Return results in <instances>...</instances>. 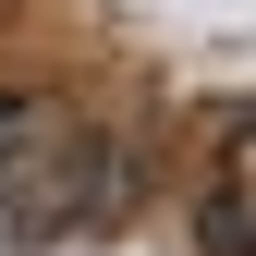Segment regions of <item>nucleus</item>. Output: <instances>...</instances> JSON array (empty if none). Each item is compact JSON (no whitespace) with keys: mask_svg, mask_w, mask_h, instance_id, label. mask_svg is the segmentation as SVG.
Here are the masks:
<instances>
[{"mask_svg":"<svg viewBox=\"0 0 256 256\" xmlns=\"http://www.w3.org/2000/svg\"><path fill=\"white\" fill-rule=\"evenodd\" d=\"M110 196V146L61 86H0V232L61 244L74 220H98Z\"/></svg>","mask_w":256,"mask_h":256,"instance_id":"1","label":"nucleus"},{"mask_svg":"<svg viewBox=\"0 0 256 256\" xmlns=\"http://www.w3.org/2000/svg\"><path fill=\"white\" fill-rule=\"evenodd\" d=\"M196 256H256V110L220 122L208 183H196Z\"/></svg>","mask_w":256,"mask_h":256,"instance_id":"2","label":"nucleus"}]
</instances>
